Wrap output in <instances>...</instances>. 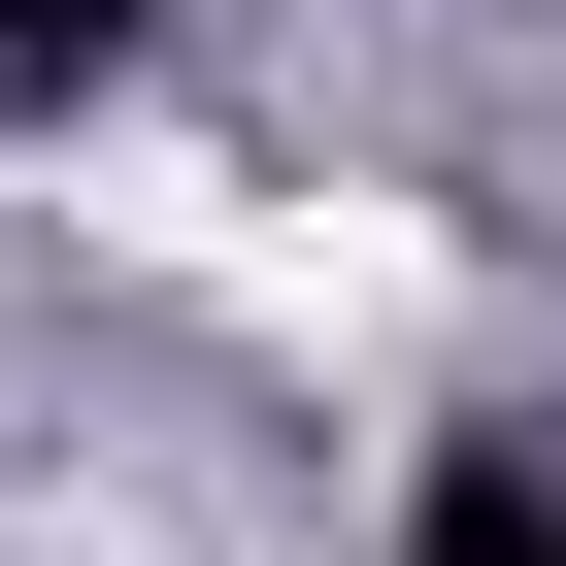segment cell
Here are the masks:
<instances>
[{
  "mask_svg": "<svg viewBox=\"0 0 566 566\" xmlns=\"http://www.w3.org/2000/svg\"><path fill=\"white\" fill-rule=\"evenodd\" d=\"M67 200H101L134 266H200L233 334H301V367H400V334L467 301V266H433L400 200H266V167H167V134H134V167H67Z\"/></svg>",
  "mask_w": 566,
  "mask_h": 566,
  "instance_id": "6da1fadb",
  "label": "cell"
}]
</instances>
